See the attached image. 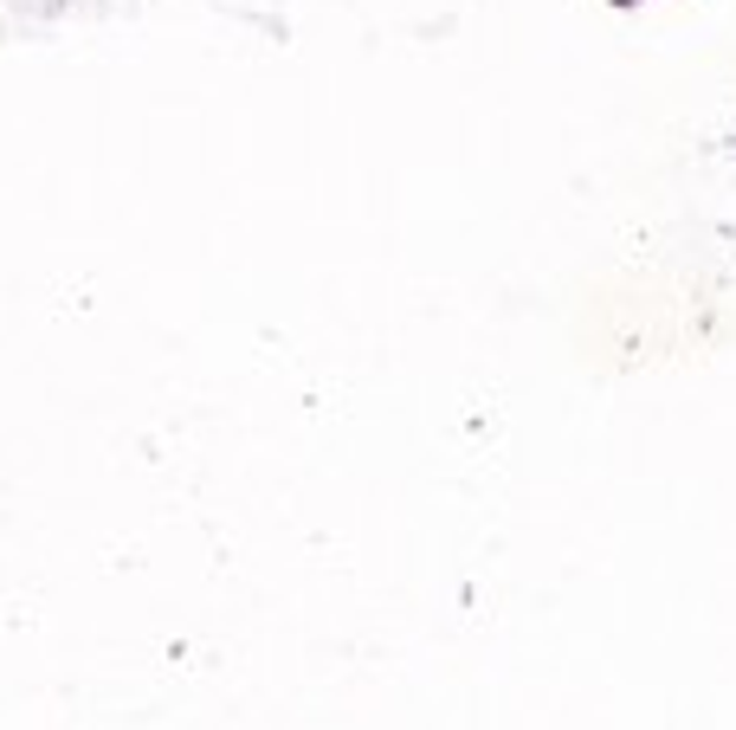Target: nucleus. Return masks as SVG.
Returning <instances> with one entry per match:
<instances>
[{
	"label": "nucleus",
	"instance_id": "f257e3e1",
	"mask_svg": "<svg viewBox=\"0 0 736 730\" xmlns=\"http://www.w3.org/2000/svg\"><path fill=\"white\" fill-rule=\"evenodd\" d=\"M620 7H627V0H620Z\"/></svg>",
	"mask_w": 736,
	"mask_h": 730
}]
</instances>
